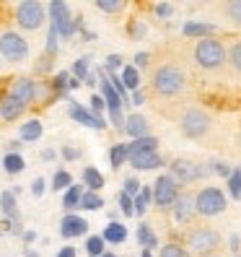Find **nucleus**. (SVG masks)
<instances>
[{
	"instance_id": "nucleus-21",
	"label": "nucleus",
	"mask_w": 241,
	"mask_h": 257,
	"mask_svg": "<svg viewBox=\"0 0 241 257\" xmlns=\"http://www.w3.org/2000/svg\"><path fill=\"white\" fill-rule=\"evenodd\" d=\"M39 138H42V122H39V119H29V122H24V127H21V141L34 143V141H39Z\"/></svg>"
},
{
	"instance_id": "nucleus-43",
	"label": "nucleus",
	"mask_w": 241,
	"mask_h": 257,
	"mask_svg": "<svg viewBox=\"0 0 241 257\" xmlns=\"http://www.w3.org/2000/svg\"><path fill=\"white\" fill-rule=\"evenodd\" d=\"M140 192V182L135 177H127L125 179V195H130V198H135V195Z\"/></svg>"
},
{
	"instance_id": "nucleus-47",
	"label": "nucleus",
	"mask_w": 241,
	"mask_h": 257,
	"mask_svg": "<svg viewBox=\"0 0 241 257\" xmlns=\"http://www.w3.org/2000/svg\"><path fill=\"white\" fill-rule=\"evenodd\" d=\"M57 52V32L50 26V34H47V55H55Z\"/></svg>"
},
{
	"instance_id": "nucleus-15",
	"label": "nucleus",
	"mask_w": 241,
	"mask_h": 257,
	"mask_svg": "<svg viewBox=\"0 0 241 257\" xmlns=\"http://www.w3.org/2000/svg\"><path fill=\"white\" fill-rule=\"evenodd\" d=\"M132 141H138V138H145L148 135V119L140 117V114H130L125 117V127H122Z\"/></svg>"
},
{
	"instance_id": "nucleus-34",
	"label": "nucleus",
	"mask_w": 241,
	"mask_h": 257,
	"mask_svg": "<svg viewBox=\"0 0 241 257\" xmlns=\"http://www.w3.org/2000/svg\"><path fill=\"white\" fill-rule=\"evenodd\" d=\"M81 208H86V210H99L101 205H104V200L99 198L96 192H83L81 195V203H78Z\"/></svg>"
},
{
	"instance_id": "nucleus-38",
	"label": "nucleus",
	"mask_w": 241,
	"mask_h": 257,
	"mask_svg": "<svg viewBox=\"0 0 241 257\" xmlns=\"http://www.w3.org/2000/svg\"><path fill=\"white\" fill-rule=\"evenodd\" d=\"M73 185V177L68 174V172H57L55 177H52V187L55 190H68Z\"/></svg>"
},
{
	"instance_id": "nucleus-1",
	"label": "nucleus",
	"mask_w": 241,
	"mask_h": 257,
	"mask_svg": "<svg viewBox=\"0 0 241 257\" xmlns=\"http://www.w3.org/2000/svg\"><path fill=\"white\" fill-rule=\"evenodd\" d=\"M184 86H187V75L179 65L166 63L158 70H153V91L158 96H176L179 91H184Z\"/></svg>"
},
{
	"instance_id": "nucleus-26",
	"label": "nucleus",
	"mask_w": 241,
	"mask_h": 257,
	"mask_svg": "<svg viewBox=\"0 0 241 257\" xmlns=\"http://www.w3.org/2000/svg\"><path fill=\"white\" fill-rule=\"evenodd\" d=\"M184 34L187 37H200V39H205V37H213V26L210 24H187L184 26Z\"/></svg>"
},
{
	"instance_id": "nucleus-39",
	"label": "nucleus",
	"mask_w": 241,
	"mask_h": 257,
	"mask_svg": "<svg viewBox=\"0 0 241 257\" xmlns=\"http://www.w3.org/2000/svg\"><path fill=\"white\" fill-rule=\"evenodd\" d=\"M73 75H75V81H83V78H86V75H88V57L75 60V65H73Z\"/></svg>"
},
{
	"instance_id": "nucleus-14",
	"label": "nucleus",
	"mask_w": 241,
	"mask_h": 257,
	"mask_svg": "<svg viewBox=\"0 0 241 257\" xmlns=\"http://www.w3.org/2000/svg\"><path fill=\"white\" fill-rule=\"evenodd\" d=\"M88 231V223L81 218V216H65L63 218V223H60V234H63L65 239H73V236H81V234H86Z\"/></svg>"
},
{
	"instance_id": "nucleus-13",
	"label": "nucleus",
	"mask_w": 241,
	"mask_h": 257,
	"mask_svg": "<svg viewBox=\"0 0 241 257\" xmlns=\"http://www.w3.org/2000/svg\"><path fill=\"white\" fill-rule=\"evenodd\" d=\"M127 161L135 166V169H140V172H148V169H158V166L163 164L158 151H145V154H135V156H127Z\"/></svg>"
},
{
	"instance_id": "nucleus-51",
	"label": "nucleus",
	"mask_w": 241,
	"mask_h": 257,
	"mask_svg": "<svg viewBox=\"0 0 241 257\" xmlns=\"http://www.w3.org/2000/svg\"><path fill=\"white\" fill-rule=\"evenodd\" d=\"M213 172H215V174H220V177H225V179L231 177V169H228L225 164H215V166H213Z\"/></svg>"
},
{
	"instance_id": "nucleus-54",
	"label": "nucleus",
	"mask_w": 241,
	"mask_h": 257,
	"mask_svg": "<svg viewBox=\"0 0 241 257\" xmlns=\"http://www.w3.org/2000/svg\"><path fill=\"white\" fill-rule=\"evenodd\" d=\"M130 101H132V104H143V94H140V91H132Z\"/></svg>"
},
{
	"instance_id": "nucleus-61",
	"label": "nucleus",
	"mask_w": 241,
	"mask_h": 257,
	"mask_svg": "<svg viewBox=\"0 0 241 257\" xmlns=\"http://www.w3.org/2000/svg\"><path fill=\"white\" fill-rule=\"evenodd\" d=\"M207 257H220V254H207Z\"/></svg>"
},
{
	"instance_id": "nucleus-33",
	"label": "nucleus",
	"mask_w": 241,
	"mask_h": 257,
	"mask_svg": "<svg viewBox=\"0 0 241 257\" xmlns=\"http://www.w3.org/2000/svg\"><path fill=\"white\" fill-rule=\"evenodd\" d=\"M228 190H231V198L233 200H241V166H238V169H231Z\"/></svg>"
},
{
	"instance_id": "nucleus-11",
	"label": "nucleus",
	"mask_w": 241,
	"mask_h": 257,
	"mask_svg": "<svg viewBox=\"0 0 241 257\" xmlns=\"http://www.w3.org/2000/svg\"><path fill=\"white\" fill-rule=\"evenodd\" d=\"M171 210H174V218H176L179 223H189L192 216H194V195L179 192V198L174 200Z\"/></svg>"
},
{
	"instance_id": "nucleus-55",
	"label": "nucleus",
	"mask_w": 241,
	"mask_h": 257,
	"mask_svg": "<svg viewBox=\"0 0 241 257\" xmlns=\"http://www.w3.org/2000/svg\"><path fill=\"white\" fill-rule=\"evenodd\" d=\"M42 159H44V161H52V159H55V151H52V148L42 151Z\"/></svg>"
},
{
	"instance_id": "nucleus-42",
	"label": "nucleus",
	"mask_w": 241,
	"mask_h": 257,
	"mask_svg": "<svg viewBox=\"0 0 241 257\" xmlns=\"http://www.w3.org/2000/svg\"><path fill=\"white\" fill-rule=\"evenodd\" d=\"M119 208H122V213L125 216H135V210H132V198L125 192H119Z\"/></svg>"
},
{
	"instance_id": "nucleus-20",
	"label": "nucleus",
	"mask_w": 241,
	"mask_h": 257,
	"mask_svg": "<svg viewBox=\"0 0 241 257\" xmlns=\"http://www.w3.org/2000/svg\"><path fill=\"white\" fill-rule=\"evenodd\" d=\"M101 239H104V241H109V244H119V241H125V239H127V229H125L122 223H109L107 229H104Z\"/></svg>"
},
{
	"instance_id": "nucleus-19",
	"label": "nucleus",
	"mask_w": 241,
	"mask_h": 257,
	"mask_svg": "<svg viewBox=\"0 0 241 257\" xmlns=\"http://www.w3.org/2000/svg\"><path fill=\"white\" fill-rule=\"evenodd\" d=\"M145 151H158V141L150 138V135H145V138H138L127 143V156H135V154H145Z\"/></svg>"
},
{
	"instance_id": "nucleus-44",
	"label": "nucleus",
	"mask_w": 241,
	"mask_h": 257,
	"mask_svg": "<svg viewBox=\"0 0 241 257\" xmlns=\"http://www.w3.org/2000/svg\"><path fill=\"white\" fill-rule=\"evenodd\" d=\"M119 68H122V57H119V55H109V57H107V70H109V75H114Z\"/></svg>"
},
{
	"instance_id": "nucleus-23",
	"label": "nucleus",
	"mask_w": 241,
	"mask_h": 257,
	"mask_svg": "<svg viewBox=\"0 0 241 257\" xmlns=\"http://www.w3.org/2000/svg\"><path fill=\"white\" fill-rule=\"evenodd\" d=\"M83 182L88 185V190H91V192H96V190H101V187H104V177H101V172H99V169L88 166V169H83Z\"/></svg>"
},
{
	"instance_id": "nucleus-22",
	"label": "nucleus",
	"mask_w": 241,
	"mask_h": 257,
	"mask_svg": "<svg viewBox=\"0 0 241 257\" xmlns=\"http://www.w3.org/2000/svg\"><path fill=\"white\" fill-rule=\"evenodd\" d=\"M150 200H153V195H150V187H140V192L132 198V210H135L138 216H143Z\"/></svg>"
},
{
	"instance_id": "nucleus-60",
	"label": "nucleus",
	"mask_w": 241,
	"mask_h": 257,
	"mask_svg": "<svg viewBox=\"0 0 241 257\" xmlns=\"http://www.w3.org/2000/svg\"><path fill=\"white\" fill-rule=\"evenodd\" d=\"M143 257H153V254H150V252H148V249H143Z\"/></svg>"
},
{
	"instance_id": "nucleus-45",
	"label": "nucleus",
	"mask_w": 241,
	"mask_h": 257,
	"mask_svg": "<svg viewBox=\"0 0 241 257\" xmlns=\"http://www.w3.org/2000/svg\"><path fill=\"white\" fill-rule=\"evenodd\" d=\"M109 122H112L114 127H119V130H122V127H125V117H122V109H109Z\"/></svg>"
},
{
	"instance_id": "nucleus-30",
	"label": "nucleus",
	"mask_w": 241,
	"mask_h": 257,
	"mask_svg": "<svg viewBox=\"0 0 241 257\" xmlns=\"http://www.w3.org/2000/svg\"><path fill=\"white\" fill-rule=\"evenodd\" d=\"M109 161H112L114 169H119V166L127 161V146H125V143H117V146L109 151Z\"/></svg>"
},
{
	"instance_id": "nucleus-58",
	"label": "nucleus",
	"mask_w": 241,
	"mask_h": 257,
	"mask_svg": "<svg viewBox=\"0 0 241 257\" xmlns=\"http://www.w3.org/2000/svg\"><path fill=\"white\" fill-rule=\"evenodd\" d=\"M26 257H39V254H37L34 249H26Z\"/></svg>"
},
{
	"instance_id": "nucleus-53",
	"label": "nucleus",
	"mask_w": 241,
	"mask_h": 257,
	"mask_svg": "<svg viewBox=\"0 0 241 257\" xmlns=\"http://www.w3.org/2000/svg\"><path fill=\"white\" fill-rule=\"evenodd\" d=\"M130 32H132V37H143V34H145V26H140V24H132Z\"/></svg>"
},
{
	"instance_id": "nucleus-57",
	"label": "nucleus",
	"mask_w": 241,
	"mask_h": 257,
	"mask_svg": "<svg viewBox=\"0 0 241 257\" xmlns=\"http://www.w3.org/2000/svg\"><path fill=\"white\" fill-rule=\"evenodd\" d=\"M34 239H37L34 231H26V234H24V241H34Z\"/></svg>"
},
{
	"instance_id": "nucleus-5",
	"label": "nucleus",
	"mask_w": 241,
	"mask_h": 257,
	"mask_svg": "<svg viewBox=\"0 0 241 257\" xmlns=\"http://www.w3.org/2000/svg\"><path fill=\"white\" fill-rule=\"evenodd\" d=\"M225 210V195L218 187H205L194 195V213L200 216H218Z\"/></svg>"
},
{
	"instance_id": "nucleus-35",
	"label": "nucleus",
	"mask_w": 241,
	"mask_h": 257,
	"mask_svg": "<svg viewBox=\"0 0 241 257\" xmlns=\"http://www.w3.org/2000/svg\"><path fill=\"white\" fill-rule=\"evenodd\" d=\"M158 257H189V252H187L184 247L174 244V241H169V244H163V247H161Z\"/></svg>"
},
{
	"instance_id": "nucleus-41",
	"label": "nucleus",
	"mask_w": 241,
	"mask_h": 257,
	"mask_svg": "<svg viewBox=\"0 0 241 257\" xmlns=\"http://www.w3.org/2000/svg\"><path fill=\"white\" fill-rule=\"evenodd\" d=\"M153 13H156L158 19H171L174 6H171V3H156V6H153Z\"/></svg>"
},
{
	"instance_id": "nucleus-4",
	"label": "nucleus",
	"mask_w": 241,
	"mask_h": 257,
	"mask_svg": "<svg viewBox=\"0 0 241 257\" xmlns=\"http://www.w3.org/2000/svg\"><path fill=\"white\" fill-rule=\"evenodd\" d=\"M210 125H213L210 122V114L205 109H200V107H192V109H187L182 117H179V130H182L187 138H192V141L205 138Z\"/></svg>"
},
{
	"instance_id": "nucleus-25",
	"label": "nucleus",
	"mask_w": 241,
	"mask_h": 257,
	"mask_svg": "<svg viewBox=\"0 0 241 257\" xmlns=\"http://www.w3.org/2000/svg\"><path fill=\"white\" fill-rule=\"evenodd\" d=\"M119 81H122L125 88H132V91H138V83H140V70H135L132 65L122 68V75H119Z\"/></svg>"
},
{
	"instance_id": "nucleus-50",
	"label": "nucleus",
	"mask_w": 241,
	"mask_h": 257,
	"mask_svg": "<svg viewBox=\"0 0 241 257\" xmlns=\"http://www.w3.org/2000/svg\"><path fill=\"white\" fill-rule=\"evenodd\" d=\"M78 156H81V154H78V148H70V146L63 148V159H65V161H75Z\"/></svg>"
},
{
	"instance_id": "nucleus-17",
	"label": "nucleus",
	"mask_w": 241,
	"mask_h": 257,
	"mask_svg": "<svg viewBox=\"0 0 241 257\" xmlns=\"http://www.w3.org/2000/svg\"><path fill=\"white\" fill-rule=\"evenodd\" d=\"M50 21H52V29L57 32L60 26H63L68 19H70V8H68V3H63V0H52L50 3Z\"/></svg>"
},
{
	"instance_id": "nucleus-2",
	"label": "nucleus",
	"mask_w": 241,
	"mask_h": 257,
	"mask_svg": "<svg viewBox=\"0 0 241 257\" xmlns=\"http://www.w3.org/2000/svg\"><path fill=\"white\" fill-rule=\"evenodd\" d=\"M194 63L202 70H218L225 65V44L215 37H205L194 47Z\"/></svg>"
},
{
	"instance_id": "nucleus-16",
	"label": "nucleus",
	"mask_w": 241,
	"mask_h": 257,
	"mask_svg": "<svg viewBox=\"0 0 241 257\" xmlns=\"http://www.w3.org/2000/svg\"><path fill=\"white\" fill-rule=\"evenodd\" d=\"M99 75H101V99H104V104H107L109 109H122V101H119L117 91L112 88V83L107 78V70H99Z\"/></svg>"
},
{
	"instance_id": "nucleus-9",
	"label": "nucleus",
	"mask_w": 241,
	"mask_h": 257,
	"mask_svg": "<svg viewBox=\"0 0 241 257\" xmlns=\"http://www.w3.org/2000/svg\"><path fill=\"white\" fill-rule=\"evenodd\" d=\"M205 172H202V166L200 164H194V161H187V159H176L171 164V179L176 185H189L194 182V179H200Z\"/></svg>"
},
{
	"instance_id": "nucleus-32",
	"label": "nucleus",
	"mask_w": 241,
	"mask_h": 257,
	"mask_svg": "<svg viewBox=\"0 0 241 257\" xmlns=\"http://www.w3.org/2000/svg\"><path fill=\"white\" fill-rule=\"evenodd\" d=\"M138 241H140V244L150 252V249H153L156 244H158V239L153 236V234H150V229H148V226L143 223V226H138Z\"/></svg>"
},
{
	"instance_id": "nucleus-8",
	"label": "nucleus",
	"mask_w": 241,
	"mask_h": 257,
	"mask_svg": "<svg viewBox=\"0 0 241 257\" xmlns=\"http://www.w3.org/2000/svg\"><path fill=\"white\" fill-rule=\"evenodd\" d=\"M0 55H3L6 60H11V63H21V60H26V55H29V44L16 32H3L0 34Z\"/></svg>"
},
{
	"instance_id": "nucleus-28",
	"label": "nucleus",
	"mask_w": 241,
	"mask_h": 257,
	"mask_svg": "<svg viewBox=\"0 0 241 257\" xmlns=\"http://www.w3.org/2000/svg\"><path fill=\"white\" fill-rule=\"evenodd\" d=\"M223 13H225V19H228L231 24L241 26V0H231V3H225Z\"/></svg>"
},
{
	"instance_id": "nucleus-49",
	"label": "nucleus",
	"mask_w": 241,
	"mask_h": 257,
	"mask_svg": "<svg viewBox=\"0 0 241 257\" xmlns=\"http://www.w3.org/2000/svg\"><path fill=\"white\" fill-rule=\"evenodd\" d=\"M32 192L37 195V198H42V195H44V179L42 177H37L34 182H32Z\"/></svg>"
},
{
	"instance_id": "nucleus-12",
	"label": "nucleus",
	"mask_w": 241,
	"mask_h": 257,
	"mask_svg": "<svg viewBox=\"0 0 241 257\" xmlns=\"http://www.w3.org/2000/svg\"><path fill=\"white\" fill-rule=\"evenodd\" d=\"M11 99L21 101L24 107H26V104H32L37 99V83L32 78H19L16 83H13V88H11Z\"/></svg>"
},
{
	"instance_id": "nucleus-31",
	"label": "nucleus",
	"mask_w": 241,
	"mask_h": 257,
	"mask_svg": "<svg viewBox=\"0 0 241 257\" xmlns=\"http://www.w3.org/2000/svg\"><path fill=\"white\" fill-rule=\"evenodd\" d=\"M225 63H231V68L241 73V42L231 44V50H225Z\"/></svg>"
},
{
	"instance_id": "nucleus-36",
	"label": "nucleus",
	"mask_w": 241,
	"mask_h": 257,
	"mask_svg": "<svg viewBox=\"0 0 241 257\" xmlns=\"http://www.w3.org/2000/svg\"><path fill=\"white\" fill-rule=\"evenodd\" d=\"M86 252L91 254V257H101V254H104V239H101V236H88Z\"/></svg>"
},
{
	"instance_id": "nucleus-48",
	"label": "nucleus",
	"mask_w": 241,
	"mask_h": 257,
	"mask_svg": "<svg viewBox=\"0 0 241 257\" xmlns=\"http://www.w3.org/2000/svg\"><path fill=\"white\" fill-rule=\"evenodd\" d=\"M148 60H150V55H148V52H140V55H135V65H132V68H135V70L145 68V65H148Z\"/></svg>"
},
{
	"instance_id": "nucleus-37",
	"label": "nucleus",
	"mask_w": 241,
	"mask_h": 257,
	"mask_svg": "<svg viewBox=\"0 0 241 257\" xmlns=\"http://www.w3.org/2000/svg\"><path fill=\"white\" fill-rule=\"evenodd\" d=\"M96 8L104 11V13H119V11L125 8V3H122V0H99Z\"/></svg>"
},
{
	"instance_id": "nucleus-3",
	"label": "nucleus",
	"mask_w": 241,
	"mask_h": 257,
	"mask_svg": "<svg viewBox=\"0 0 241 257\" xmlns=\"http://www.w3.org/2000/svg\"><path fill=\"white\" fill-rule=\"evenodd\" d=\"M187 247L200 254V257H207V254H215L218 247H220V234L215 229H207V226H194L192 231H187Z\"/></svg>"
},
{
	"instance_id": "nucleus-24",
	"label": "nucleus",
	"mask_w": 241,
	"mask_h": 257,
	"mask_svg": "<svg viewBox=\"0 0 241 257\" xmlns=\"http://www.w3.org/2000/svg\"><path fill=\"white\" fill-rule=\"evenodd\" d=\"M0 208H3L6 218H13V221H16V192L6 190L3 195H0Z\"/></svg>"
},
{
	"instance_id": "nucleus-6",
	"label": "nucleus",
	"mask_w": 241,
	"mask_h": 257,
	"mask_svg": "<svg viewBox=\"0 0 241 257\" xmlns=\"http://www.w3.org/2000/svg\"><path fill=\"white\" fill-rule=\"evenodd\" d=\"M44 6L37 3V0H24V3L16 6V21L21 29H26V32H34V29H39L44 24Z\"/></svg>"
},
{
	"instance_id": "nucleus-29",
	"label": "nucleus",
	"mask_w": 241,
	"mask_h": 257,
	"mask_svg": "<svg viewBox=\"0 0 241 257\" xmlns=\"http://www.w3.org/2000/svg\"><path fill=\"white\" fill-rule=\"evenodd\" d=\"M3 166H6V172L8 174H19V172H24V159L19 156V154H6V159H3Z\"/></svg>"
},
{
	"instance_id": "nucleus-46",
	"label": "nucleus",
	"mask_w": 241,
	"mask_h": 257,
	"mask_svg": "<svg viewBox=\"0 0 241 257\" xmlns=\"http://www.w3.org/2000/svg\"><path fill=\"white\" fill-rule=\"evenodd\" d=\"M104 109H107V104H104V99H101L99 94H94V96H91V112H94L96 117H101V112H104Z\"/></svg>"
},
{
	"instance_id": "nucleus-40",
	"label": "nucleus",
	"mask_w": 241,
	"mask_h": 257,
	"mask_svg": "<svg viewBox=\"0 0 241 257\" xmlns=\"http://www.w3.org/2000/svg\"><path fill=\"white\" fill-rule=\"evenodd\" d=\"M68 83H70V73H57V78H55V91L60 94V96H63L65 91H68Z\"/></svg>"
},
{
	"instance_id": "nucleus-52",
	"label": "nucleus",
	"mask_w": 241,
	"mask_h": 257,
	"mask_svg": "<svg viewBox=\"0 0 241 257\" xmlns=\"http://www.w3.org/2000/svg\"><path fill=\"white\" fill-rule=\"evenodd\" d=\"M57 257H75V247H63L57 252Z\"/></svg>"
},
{
	"instance_id": "nucleus-7",
	"label": "nucleus",
	"mask_w": 241,
	"mask_h": 257,
	"mask_svg": "<svg viewBox=\"0 0 241 257\" xmlns=\"http://www.w3.org/2000/svg\"><path fill=\"white\" fill-rule=\"evenodd\" d=\"M150 195H153L158 210H171L174 200L179 198V185L174 182L169 174H161L156 182H153V190H150Z\"/></svg>"
},
{
	"instance_id": "nucleus-10",
	"label": "nucleus",
	"mask_w": 241,
	"mask_h": 257,
	"mask_svg": "<svg viewBox=\"0 0 241 257\" xmlns=\"http://www.w3.org/2000/svg\"><path fill=\"white\" fill-rule=\"evenodd\" d=\"M68 112H70V117L75 119V122H81V125H86V127H96V130H104V127H107L104 117H96L94 112H88L86 107H81L78 101H70Z\"/></svg>"
},
{
	"instance_id": "nucleus-18",
	"label": "nucleus",
	"mask_w": 241,
	"mask_h": 257,
	"mask_svg": "<svg viewBox=\"0 0 241 257\" xmlns=\"http://www.w3.org/2000/svg\"><path fill=\"white\" fill-rule=\"evenodd\" d=\"M24 104L21 101H16V99H3V101H0V117H3L6 119V122H11V119H19L21 114H24Z\"/></svg>"
},
{
	"instance_id": "nucleus-59",
	"label": "nucleus",
	"mask_w": 241,
	"mask_h": 257,
	"mask_svg": "<svg viewBox=\"0 0 241 257\" xmlns=\"http://www.w3.org/2000/svg\"><path fill=\"white\" fill-rule=\"evenodd\" d=\"M101 257H117V254H112V252H104Z\"/></svg>"
},
{
	"instance_id": "nucleus-27",
	"label": "nucleus",
	"mask_w": 241,
	"mask_h": 257,
	"mask_svg": "<svg viewBox=\"0 0 241 257\" xmlns=\"http://www.w3.org/2000/svg\"><path fill=\"white\" fill-rule=\"evenodd\" d=\"M81 195H83L81 185H70V187L65 190V198H63V205H65L68 210H73V208H78V203H81Z\"/></svg>"
},
{
	"instance_id": "nucleus-56",
	"label": "nucleus",
	"mask_w": 241,
	"mask_h": 257,
	"mask_svg": "<svg viewBox=\"0 0 241 257\" xmlns=\"http://www.w3.org/2000/svg\"><path fill=\"white\" fill-rule=\"evenodd\" d=\"M83 83H88V86H94V83H96V75H91V73H88L86 78H83Z\"/></svg>"
}]
</instances>
